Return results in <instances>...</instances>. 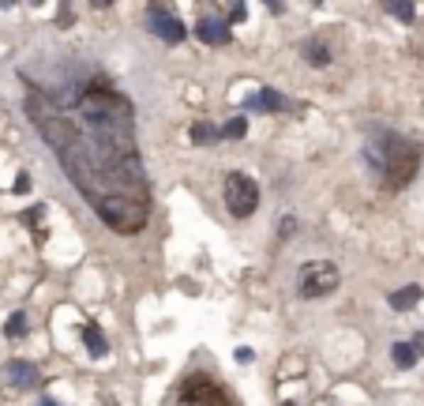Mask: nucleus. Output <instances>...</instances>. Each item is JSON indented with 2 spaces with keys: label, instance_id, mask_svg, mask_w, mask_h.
<instances>
[{
  "label": "nucleus",
  "instance_id": "1",
  "mask_svg": "<svg viewBox=\"0 0 424 406\" xmlns=\"http://www.w3.org/2000/svg\"><path fill=\"white\" fill-rule=\"evenodd\" d=\"M26 113L105 226L116 233L147 226L151 185L124 95L94 75H64L60 83H31Z\"/></svg>",
  "mask_w": 424,
  "mask_h": 406
},
{
  "label": "nucleus",
  "instance_id": "2",
  "mask_svg": "<svg viewBox=\"0 0 424 406\" xmlns=\"http://www.w3.org/2000/svg\"><path fill=\"white\" fill-rule=\"evenodd\" d=\"M364 154L387 188H406L420 169V147L402 136H383V143H368Z\"/></svg>",
  "mask_w": 424,
  "mask_h": 406
},
{
  "label": "nucleus",
  "instance_id": "3",
  "mask_svg": "<svg viewBox=\"0 0 424 406\" xmlns=\"http://www.w3.org/2000/svg\"><path fill=\"white\" fill-rule=\"evenodd\" d=\"M222 192H225V207H229V215H237V218L256 215V207H259V185L248 173H229Z\"/></svg>",
  "mask_w": 424,
  "mask_h": 406
},
{
  "label": "nucleus",
  "instance_id": "4",
  "mask_svg": "<svg viewBox=\"0 0 424 406\" xmlns=\"http://www.w3.org/2000/svg\"><path fill=\"white\" fill-rule=\"evenodd\" d=\"M338 282H342V274L330 260H312V264L300 267V294L304 297H327Z\"/></svg>",
  "mask_w": 424,
  "mask_h": 406
},
{
  "label": "nucleus",
  "instance_id": "5",
  "mask_svg": "<svg viewBox=\"0 0 424 406\" xmlns=\"http://www.w3.org/2000/svg\"><path fill=\"white\" fill-rule=\"evenodd\" d=\"M147 27H151V34H158V38H162V42H169V46L184 42V23H180L165 4H151V8H147Z\"/></svg>",
  "mask_w": 424,
  "mask_h": 406
},
{
  "label": "nucleus",
  "instance_id": "6",
  "mask_svg": "<svg viewBox=\"0 0 424 406\" xmlns=\"http://www.w3.org/2000/svg\"><path fill=\"white\" fill-rule=\"evenodd\" d=\"M195 38H200L203 46H229V23H222V19H200L195 23Z\"/></svg>",
  "mask_w": 424,
  "mask_h": 406
},
{
  "label": "nucleus",
  "instance_id": "7",
  "mask_svg": "<svg viewBox=\"0 0 424 406\" xmlns=\"http://www.w3.org/2000/svg\"><path fill=\"white\" fill-rule=\"evenodd\" d=\"M4 380L11 388H34L38 384V369L31 361H8L4 365Z\"/></svg>",
  "mask_w": 424,
  "mask_h": 406
},
{
  "label": "nucleus",
  "instance_id": "8",
  "mask_svg": "<svg viewBox=\"0 0 424 406\" xmlns=\"http://www.w3.org/2000/svg\"><path fill=\"white\" fill-rule=\"evenodd\" d=\"M420 353H424L420 338H413V343H394V346H391V358H394V365H398V369H413Z\"/></svg>",
  "mask_w": 424,
  "mask_h": 406
},
{
  "label": "nucleus",
  "instance_id": "9",
  "mask_svg": "<svg viewBox=\"0 0 424 406\" xmlns=\"http://www.w3.org/2000/svg\"><path fill=\"white\" fill-rule=\"evenodd\" d=\"M248 109H289V102L278 95V90H263V95H251L248 98Z\"/></svg>",
  "mask_w": 424,
  "mask_h": 406
},
{
  "label": "nucleus",
  "instance_id": "10",
  "mask_svg": "<svg viewBox=\"0 0 424 406\" xmlns=\"http://www.w3.org/2000/svg\"><path fill=\"white\" fill-rule=\"evenodd\" d=\"M300 53L308 57V64H315V68H327L330 64V49L320 42V38H308V42L300 46Z\"/></svg>",
  "mask_w": 424,
  "mask_h": 406
},
{
  "label": "nucleus",
  "instance_id": "11",
  "mask_svg": "<svg viewBox=\"0 0 424 406\" xmlns=\"http://www.w3.org/2000/svg\"><path fill=\"white\" fill-rule=\"evenodd\" d=\"M83 343H87V350L94 353V358H102V353L109 350V343H105V335H102L98 324H87V327H83Z\"/></svg>",
  "mask_w": 424,
  "mask_h": 406
},
{
  "label": "nucleus",
  "instance_id": "12",
  "mask_svg": "<svg viewBox=\"0 0 424 406\" xmlns=\"http://www.w3.org/2000/svg\"><path fill=\"white\" fill-rule=\"evenodd\" d=\"M417 301H420V286H406V290H394L391 294V309L406 312V309H413Z\"/></svg>",
  "mask_w": 424,
  "mask_h": 406
},
{
  "label": "nucleus",
  "instance_id": "13",
  "mask_svg": "<svg viewBox=\"0 0 424 406\" xmlns=\"http://www.w3.org/2000/svg\"><path fill=\"white\" fill-rule=\"evenodd\" d=\"M387 11L394 19H402V23H413V16H417V8L409 4V0H394V4H387Z\"/></svg>",
  "mask_w": 424,
  "mask_h": 406
},
{
  "label": "nucleus",
  "instance_id": "14",
  "mask_svg": "<svg viewBox=\"0 0 424 406\" xmlns=\"http://www.w3.org/2000/svg\"><path fill=\"white\" fill-rule=\"evenodd\" d=\"M4 331H8V338H23L26 335V316H23V312H11Z\"/></svg>",
  "mask_w": 424,
  "mask_h": 406
},
{
  "label": "nucleus",
  "instance_id": "15",
  "mask_svg": "<svg viewBox=\"0 0 424 406\" xmlns=\"http://www.w3.org/2000/svg\"><path fill=\"white\" fill-rule=\"evenodd\" d=\"M244 132H248V121H244V117H233V121L222 128V136H225V139H241Z\"/></svg>",
  "mask_w": 424,
  "mask_h": 406
},
{
  "label": "nucleus",
  "instance_id": "16",
  "mask_svg": "<svg viewBox=\"0 0 424 406\" xmlns=\"http://www.w3.org/2000/svg\"><path fill=\"white\" fill-rule=\"evenodd\" d=\"M222 132H218V128H210V124H195L192 128V139L195 143H200V147H203V143H210V139H218Z\"/></svg>",
  "mask_w": 424,
  "mask_h": 406
},
{
  "label": "nucleus",
  "instance_id": "17",
  "mask_svg": "<svg viewBox=\"0 0 424 406\" xmlns=\"http://www.w3.org/2000/svg\"><path fill=\"white\" fill-rule=\"evenodd\" d=\"M244 16H248L244 4H233V8H229V23H244Z\"/></svg>",
  "mask_w": 424,
  "mask_h": 406
},
{
  "label": "nucleus",
  "instance_id": "18",
  "mask_svg": "<svg viewBox=\"0 0 424 406\" xmlns=\"http://www.w3.org/2000/svg\"><path fill=\"white\" fill-rule=\"evenodd\" d=\"M26 188H31V173H19V181H16V192L23 196Z\"/></svg>",
  "mask_w": 424,
  "mask_h": 406
},
{
  "label": "nucleus",
  "instance_id": "19",
  "mask_svg": "<svg viewBox=\"0 0 424 406\" xmlns=\"http://www.w3.org/2000/svg\"><path fill=\"white\" fill-rule=\"evenodd\" d=\"M251 358H256V353H251L248 346H241V350H237V361H241V365H248Z\"/></svg>",
  "mask_w": 424,
  "mask_h": 406
},
{
  "label": "nucleus",
  "instance_id": "20",
  "mask_svg": "<svg viewBox=\"0 0 424 406\" xmlns=\"http://www.w3.org/2000/svg\"><path fill=\"white\" fill-rule=\"evenodd\" d=\"M293 230H297V222L286 218V222H282V237H293Z\"/></svg>",
  "mask_w": 424,
  "mask_h": 406
},
{
  "label": "nucleus",
  "instance_id": "21",
  "mask_svg": "<svg viewBox=\"0 0 424 406\" xmlns=\"http://www.w3.org/2000/svg\"><path fill=\"white\" fill-rule=\"evenodd\" d=\"M282 406H293V402H282Z\"/></svg>",
  "mask_w": 424,
  "mask_h": 406
},
{
  "label": "nucleus",
  "instance_id": "22",
  "mask_svg": "<svg viewBox=\"0 0 424 406\" xmlns=\"http://www.w3.org/2000/svg\"><path fill=\"white\" fill-rule=\"evenodd\" d=\"M42 406H53V402H42Z\"/></svg>",
  "mask_w": 424,
  "mask_h": 406
}]
</instances>
